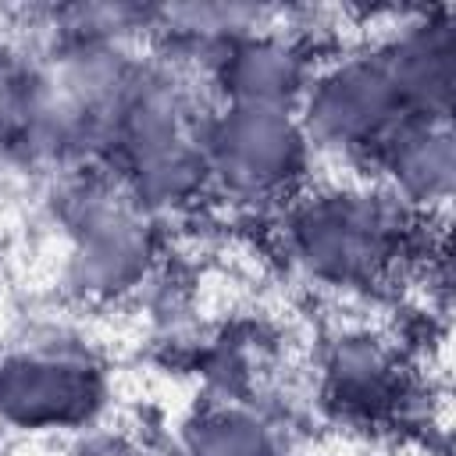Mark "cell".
<instances>
[{"instance_id":"cell-4","label":"cell","mask_w":456,"mask_h":456,"mask_svg":"<svg viewBox=\"0 0 456 456\" xmlns=\"http://www.w3.org/2000/svg\"><path fill=\"white\" fill-rule=\"evenodd\" d=\"M192 456H274L267 431L242 413H214L192 438Z\"/></svg>"},{"instance_id":"cell-3","label":"cell","mask_w":456,"mask_h":456,"mask_svg":"<svg viewBox=\"0 0 456 456\" xmlns=\"http://www.w3.org/2000/svg\"><path fill=\"white\" fill-rule=\"evenodd\" d=\"M100 399L96 370L68 353H25L0 363V417L18 428H71Z\"/></svg>"},{"instance_id":"cell-1","label":"cell","mask_w":456,"mask_h":456,"mask_svg":"<svg viewBox=\"0 0 456 456\" xmlns=\"http://www.w3.org/2000/svg\"><path fill=\"white\" fill-rule=\"evenodd\" d=\"M292 242L310 271L335 285H363L399 264L413 242L399 196L324 192L292 214Z\"/></svg>"},{"instance_id":"cell-2","label":"cell","mask_w":456,"mask_h":456,"mask_svg":"<svg viewBox=\"0 0 456 456\" xmlns=\"http://www.w3.org/2000/svg\"><path fill=\"white\" fill-rule=\"evenodd\" d=\"M210 153L235 192H281L303 167V135L289 125L281 107L235 103L214 125Z\"/></svg>"}]
</instances>
